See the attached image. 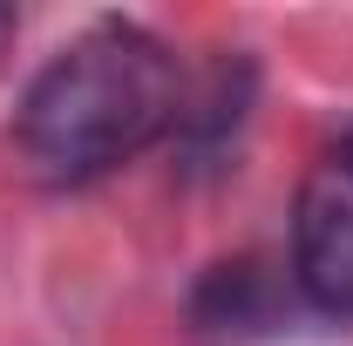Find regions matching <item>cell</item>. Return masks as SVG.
<instances>
[{
  "label": "cell",
  "instance_id": "277c9868",
  "mask_svg": "<svg viewBox=\"0 0 353 346\" xmlns=\"http://www.w3.org/2000/svg\"><path fill=\"white\" fill-rule=\"evenodd\" d=\"M14 28H21V14H14V7L0 0V54H7V41H14Z\"/></svg>",
  "mask_w": 353,
  "mask_h": 346
},
{
  "label": "cell",
  "instance_id": "3957f363",
  "mask_svg": "<svg viewBox=\"0 0 353 346\" xmlns=\"http://www.w3.org/2000/svg\"><path fill=\"white\" fill-rule=\"evenodd\" d=\"M197 326L204 333H245V326H265V265L259 258H238V265H211V278L197 285Z\"/></svg>",
  "mask_w": 353,
  "mask_h": 346
},
{
  "label": "cell",
  "instance_id": "7a4b0ae2",
  "mask_svg": "<svg viewBox=\"0 0 353 346\" xmlns=\"http://www.w3.org/2000/svg\"><path fill=\"white\" fill-rule=\"evenodd\" d=\"M292 272L326 319H353V130L312 156L292 204Z\"/></svg>",
  "mask_w": 353,
  "mask_h": 346
},
{
  "label": "cell",
  "instance_id": "6da1fadb",
  "mask_svg": "<svg viewBox=\"0 0 353 346\" xmlns=\"http://www.w3.org/2000/svg\"><path fill=\"white\" fill-rule=\"evenodd\" d=\"M183 116L176 54L136 21H95L28 82L14 109V150L34 183L75 190L136 150H150Z\"/></svg>",
  "mask_w": 353,
  "mask_h": 346
}]
</instances>
